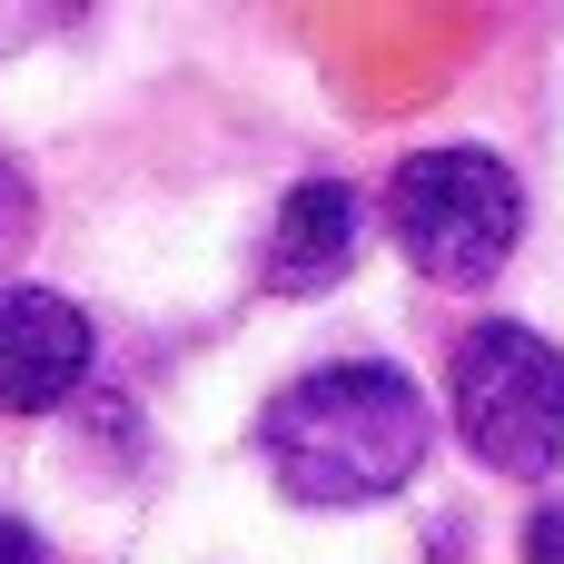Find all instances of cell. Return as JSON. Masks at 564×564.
<instances>
[{"label":"cell","instance_id":"obj_6","mask_svg":"<svg viewBox=\"0 0 564 564\" xmlns=\"http://www.w3.org/2000/svg\"><path fill=\"white\" fill-rule=\"evenodd\" d=\"M30 228H40V198H30V169L0 149V268L30 248Z\"/></svg>","mask_w":564,"mask_h":564},{"label":"cell","instance_id":"obj_2","mask_svg":"<svg viewBox=\"0 0 564 564\" xmlns=\"http://www.w3.org/2000/svg\"><path fill=\"white\" fill-rule=\"evenodd\" d=\"M387 228L426 288H486L525 238V188L496 149H416L387 178Z\"/></svg>","mask_w":564,"mask_h":564},{"label":"cell","instance_id":"obj_3","mask_svg":"<svg viewBox=\"0 0 564 564\" xmlns=\"http://www.w3.org/2000/svg\"><path fill=\"white\" fill-rule=\"evenodd\" d=\"M456 426L496 476L545 486L564 466V347L535 337L525 317L466 327L456 337Z\"/></svg>","mask_w":564,"mask_h":564},{"label":"cell","instance_id":"obj_8","mask_svg":"<svg viewBox=\"0 0 564 564\" xmlns=\"http://www.w3.org/2000/svg\"><path fill=\"white\" fill-rule=\"evenodd\" d=\"M0 564H50V545H40L20 516H0Z\"/></svg>","mask_w":564,"mask_h":564},{"label":"cell","instance_id":"obj_1","mask_svg":"<svg viewBox=\"0 0 564 564\" xmlns=\"http://www.w3.org/2000/svg\"><path fill=\"white\" fill-rule=\"evenodd\" d=\"M426 446H436L426 387L377 357L307 367L258 406V466L288 506H377L426 466Z\"/></svg>","mask_w":564,"mask_h":564},{"label":"cell","instance_id":"obj_5","mask_svg":"<svg viewBox=\"0 0 564 564\" xmlns=\"http://www.w3.org/2000/svg\"><path fill=\"white\" fill-rule=\"evenodd\" d=\"M357 248H367V198L347 178H297L278 198V228H268L258 278H268V297H327L357 268Z\"/></svg>","mask_w":564,"mask_h":564},{"label":"cell","instance_id":"obj_4","mask_svg":"<svg viewBox=\"0 0 564 564\" xmlns=\"http://www.w3.org/2000/svg\"><path fill=\"white\" fill-rule=\"evenodd\" d=\"M99 327L59 288H0V416H50L89 387Z\"/></svg>","mask_w":564,"mask_h":564},{"label":"cell","instance_id":"obj_7","mask_svg":"<svg viewBox=\"0 0 564 564\" xmlns=\"http://www.w3.org/2000/svg\"><path fill=\"white\" fill-rule=\"evenodd\" d=\"M525 564H564V496L525 516Z\"/></svg>","mask_w":564,"mask_h":564}]
</instances>
